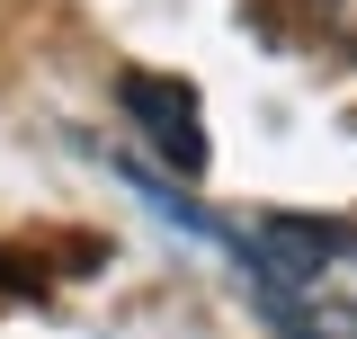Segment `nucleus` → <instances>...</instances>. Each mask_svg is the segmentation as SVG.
Masks as SVG:
<instances>
[{"instance_id": "nucleus-1", "label": "nucleus", "mask_w": 357, "mask_h": 339, "mask_svg": "<svg viewBox=\"0 0 357 339\" xmlns=\"http://www.w3.org/2000/svg\"><path fill=\"white\" fill-rule=\"evenodd\" d=\"M116 107L143 126V143L161 152V170H178V179L206 170V126H197V89L188 81H170V72H126L116 81Z\"/></svg>"}, {"instance_id": "nucleus-2", "label": "nucleus", "mask_w": 357, "mask_h": 339, "mask_svg": "<svg viewBox=\"0 0 357 339\" xmlns=\"http://www.w3.org/2000/svg\"><path fill=\"white\" fill-rule=\"evenodd\" d=\"M116 179H126V188H134L152 214H161V223H178L188 241H206V250H241V241H232V232H223V223L197 206V197H178V188H170V170H152V161H116Z\"/></svg>"}]
</instances>
